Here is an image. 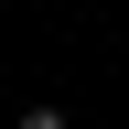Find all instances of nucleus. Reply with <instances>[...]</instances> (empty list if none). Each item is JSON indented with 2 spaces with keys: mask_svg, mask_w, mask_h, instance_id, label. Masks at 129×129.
Masks as SVG:
<instances>
[{
  "mask_svg": "<svg viewBox=\"0 0 129 129\" xmlns=\"http://www.w3.org/2000/svg\"><path fill=\"white\" fill-rule=\"evenodd\" d=\"M22 129H64V118H54V108H32V118H22Z\"/></svg>",
  "mask_w": 129,
  "mask_h": 129,
  "instance_id": "nucleus-1",
  "label": "nucleus"
}]
</instances>
